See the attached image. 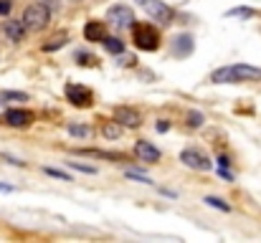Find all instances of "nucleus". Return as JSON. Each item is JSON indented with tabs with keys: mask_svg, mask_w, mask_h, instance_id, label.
Wrapping results in <instances>:
<instances>
[{
	"mask_svg": "<svg viewBox=\"0 0 261 243\" xmlns=\"http://www.w3.org/2000/svg\"><path fill=\"white\" fill-rule=\"evenodd\" d=\"M101 134H104L107 140H117V137L122 134V124H119L117 119H112V122H104V124H101Z\"/></svg>",
	"mask_w": 261,
	"mask_h": 243,
	"instance_id": "4468645a",
	"label": "nucleus"
},
{
	"mask_svg": "<svg viewBox=\"0 0 261 243\" xmlns=\"http://www.w3.org/2000/svg\"><path fill=\"white\" fill-rule=\"evenodd\" d=\"M104 46H107L109 53H122L124 51V43L119 38H104Z\"/></svg>",
	"mask_w": 261,
	"mask_h": 243,
	"instance_id": "a211bd4d",
	"label": "nucleus"
},
{
	"mask_svg": "<svg viewBox=\"0 0 261 243\" xmlns=\"http://www.w3.org/2000/svg\"><path fill=\"white\" fill-rule=\"evenodd\" d=\"M0 31H3V36H5L10 43H20L28 28H25V23H23V20H5Z\"/></svg>",
	"mask_w": 261,
	"mask_h": 243,
	"instance_id": "1a4fd4ad",
	"label": "nucleus"
},
{
	"mask_svg": "<svg viewBox=\"0 0 261 243\" xmlns=\"http://www.w3.org/2000/svg\"><path fill=\"white\" fill-rule=\"evenodd\" d=\"M71 167H74V170H79V172H89V175H94V172H96V167H91V165H82V162H71Z\"/></svg>",
	"mask_w": 261,
	"mask_h": 243,
	"instance_id": "b1692460",
	"label": "nucleus"
},
{
	"mask_svg": "<svg viewBox=\"0 0 261 243\" xmlns=\"http://www.w3.org/2000/svg\"><path fill=\"white\" fill-rule=\"evenodd\" d=\"M3 122H5L8 127H28V124L33 122V114L25 112V109H8L5 117H3Z\"/></svg>",
	"mask_w": 261,
	"mask_h": 243,
	"instance_id": "9d476101",
	"label": "nucleus"
},
{
	"mask_svg": "<svg viewBox=\"0 0 261 243\" xmlns=\"http://www.w3.org/2000/svg\"><path fill=\"white\" fill-rule=\"evenodd\" d=\"M114 119L122 127H127V129H137L142 124V114L137 109H132V106H117L114 109Z\"/></svg>",
	"mask_w": 261,
	"mask_h": 243,
	"instance_id": "0eeeda50",
	"label": "nucleus"
},
{
	"mask_svg": "<svg viewBox=\"0 0 261 243\" xmlns=\"http://www.w3.org/2000/svg\"><path fill=\"white\" fill-rule=\"evenodd\" d=\"M84 38L91 41V43H104V38H107V25H104L101 20H89L87 25H84Z\"/></svg>",
	"mask_w": 261,
	"mask_h": 243,
	"instance_id": "f8f14e48",
	"label": "nucleus"
},
{
	"mask_svg": "<svg viewBox=\"0 0 261 243\" xmlns=\"http://www.w3.org/2000/svg\"><path fill=\"white\" fill-rule=\"evenodd\" d=\"M175 41H177V43H175V51H177L180 56H185V53L193 51V38H190V36H177Z\"/></svg>",
	"mask_w": 261,
	"mask_h": 243,
	"instance_id": "dca6fc26",
	"label": "nucleus"
},
{
	"mask_svg": "<svg viewBox=\"0 0 261 243\" xmlns=\"http://www.w3.org/2000/svg\"><path fill=\"white\" fill-rule=\"evenodd\" d=\"M188 124L195 129V127H200L203 124V114L200 112H188Z\"/></svg>",
	"mask_w": 261,
	"mask_h": 243,
	"instance_id": "412c9836",
	"label": "nucleus"
},
{
	"mask_svg": "<svg viewBox=\"0 0 261 243\" xmlns=\"http://www.w3.org/2000/svg\"><path fill=\"white\" fill-rule=\"evenodd\" d=\"M132 41L140 51H158L160 48V33L150 23H135L132 25Z\"/></svg>",
	"mask_w": 261,
	"mask_h": 243,
	"instance_id": "f03ea898",
	"label": "nucleus"
},
{
	"mask_svg": "<svg viewBox=\"0 0 261 243\" xmlns=\"http://www.w3.org/2000/svg\"><path fill=\"white\" fill-rule=\"evenodd\" d=\"M127 177H129V180H140V182H152L147 175H142V172H137V170H127Z\"/></svg>",
	"mask_w": 261,
	"mask_h": 243,
	"instance_id": "4be33fe9",
	"label": "nucleus"
},
{
	"mask_svg": "<svg viewBox=\"0 0 261 243\" xmlns=\"http://www.w3.org/2000/svg\"><path fill=\"white\" fill-rule=\"evenodd\" d=\"M231 15H254V10H246V8H239V10H231Z\"/></svg>",
	"mask_w": 261,
	"mask_h": 243,
	"instance_id": "a878e982",
	"label": "nucleus"
},
{
	"mask_svg": "<svg viewBox=\"0 0 261 243\" xmlns=\"http://www.w3.org/2000/svg\"><path fill=\"white\" fill-rule=\"evenodd\" d=\"M43 170H46V175H51V177H59V180H66V182H69V175H66V172L54 170V167H43Z\"/></svg>",
	"mask_w": 261,
	"mask_h": 243,
	"instance_id": "5701e85b",
	"label": "nucleus"
},
{
	"mask_svg": "<svg viewBox=\"0 0 261 243\" xmlns=\"http://www.w3.org/2000/svg\"><path fill=\"white\" fill-rule=\"evenodd\" d=\"M66 41H69V33H56L48 43H43V51H56V48H61Z\"/></svg>",
	"mask_w": 261,
	"mask_h": 243,
	"instance_id": "f3484780",
	"label": "nucleus"
},
{
	"mask_svg": "<svg viewBox=\"0 0 261 243\" xmlns=\"http://www.w3.org/2000/svg\"><path fill=\"white\" fill-rule=\"evenodd\" d=\"M180 160H182V165H188L190 170H200V172L211 170V162H208V157H205L200 150H193V147L182 150V152H180Z\"/></svg>",
	"mask_w": 261,
	"mask_h": 243,
	"instance_id": "6e6552de",
	"label": "nucleus"
},
{
	"mask_svg": "<svg viewBox=\"0 0 261 243\" xmlns=\"http://www.w3.org/2000/svg\"><path fill=\"white\" fill-rule=\"evenodd\" d=\"M46 3H54V0H46Z\"/></svg>",
	"mask_w": 261,
	"mask_h": 243,
	"instance_id": "c85d7f7f",
	"label": "nucleus"
},
{
	"mask_svg": "<svg viewBox=\"0 0 261 243\" xmlns=\"http://www.w3.org/2000/svg\"><path fill=\"white\" fill-rule=\"evenodd\" d=\"M69 134H71V137H79V140H89V137L94 134V129H91L89 124H76V122H74V124H69Z\"/></svg>",
	"mask_w": 261,
	"mask_h": 243,
	"instance_id": "2eb2a0df",
	"label": "nucleus"
},
{
	"mask_svg": "<svg viewBox=\"0 0 261 243\" xmlns=\"http://www.w3.org/2000/svg\"><path fill=\"white\" fill-rule=\"evenodd\" d=\"M10 8H13V3H10V0H0V15H8V13H10Z\"/></svg>",
	"mask_w": 261,
	"mask_h": 243,
	"instance_id": "393cba45",
	"label": "nucleus"
},
{
	"mask_svg": "<svg viewBox=\"0 0 261 243\" xmlns=\"http://www.w3.org/2000/svg\"><path fill=\"white\" fill-rule=\"evenodd\" d=\"M168 129H170V122L160 119V122H158V132H168Z\"/></svg>",
	"mask_w": 261,
	"mask_h": 243,
	"instance_id": "bb28decb",
	"label": "nucleus"
},
{
	"mask_svg": "<svg viewBox=\"0 0 261 243\" xmlns=\"http://www.w3.org/2000/svg\"><path fill=\"white\" fill-rule=\"evenodd\" d=\"M82 155H89V157H99V160H114V162H127V155L122 152H101V150H79Z\"/></svg>",
	"mask_w": 261,
	"mask_h": 243,
	"instance_id": "ddd939ff",
	"label": "nucleus"
},
{
	"mask_svg": "<svg viewBox=\"0 0 261 243\" xmlns=\"http://www.w3.org/2000/svg\"><path fill=\"white\" fill-rule=\"evenodd\" d=\"M213 84H239V81H261L259 66H249V64H233V66H223L216 69L211 74Z\"/></svg>",
	"mask_w": 261,
	"mask_h": 243,
	"instance_id": "f257e3e1",
	"label": "nucleus"
},
{
	"mask_svg": "<svg viewBox=\"0 0 261 243\" xmlns=\"http://www.w3.org/2000/svg\"><path fill=\"white\" fill-rule=\"evenodd\" d=\"M205 203H208L211 208H216V210H223V213H228V210H231V205H228V203H223L221 198H213V195H208V198H205Z\"/></svg>",
	"mask_w": 261,
	"mask_h": 243,
	"instance_id": "6ab92c4d",
	"label": "nucleus"
},
{
	"mask_svg": "<svg viewBox=\"0 0 261 243\" xmlns=\"http://www.w3.org/2000/svg\"><path fill=\"white\" fill-rule=\"evenodd\" d=\"M140 5L145 8V13L152 18V20H160V23H170L173 20V8H168L163 0H140Z\"/></svg>",
	"mask_w": 261,
	"mask_h": 243,
	"instance_id": "39448f33",
	"label": "nucleus"
},
{
	"mask_svg": "<svg viewBox=\"0 0 261 243\" xmlns=\"http://www.w3.org/2000/svg\"><path fill=\"white\" fill-rule=\"evenodd\" d=\"M0 99H10V101H28V96H25V94H20V91H3V94H0Z\"/></svg>",
	"mask_w": 261,
	"mask_h": 243,
	"instance_id": "aec40b11",
	"label": "nucleus"
},
{
	"mask_svg": "<svg viewBox=\"0 0 261 243\" xmlns=\"http://www.w3.org/2000/svg\"><path fill=\"white\" fill-rule=\"evenodd\" d=\"M20 20L25 23L28 31L38 33V31H43V28L48 25V20H51V8H48L46 3H33V5L25 8V13H23Z\"/></svg>",
	"mask_w": 261,
	"mask_h": 243,
	"instance_id": "7ed1b4c3",
	"label": "nucleus"
},
{
	"mask_svg": "<svg viewBox=\"0 0 261 243\" xmlns=\"http://www.w3.org/2000/svg\"><path fill=\"white\" fill-rule=\"evenodd\" d=\"M13 190V185H5V182H0V193H10Z\"/></svg>",
	"mask_w": 261,
	"mask_h": 243,
	"instance_id": "cd10ccee",
	"label": "nucleus"
},
{
	"mask_svg": "<svg viewBox=\"0 0 261 243\" xmlns=\"http://www.w3.org/2000/svg\"><path fill=\"white\" fill-rule=\"evenodd\" d=\"M107 23L114 28H132L135 25V13L129 5H114L107 10Z\"/></svg>",
	"mask_w": 261,
	"mask_h": 243,
	"instance_id": "20e7f679",
	"label": "nucleus"
},
{
	"mask_svg": "<svg viewBox=\"0 0 261 243\" xmlns=\"http://www.w3.org/2000/svg\"><path fill=\"white\" fill-rule=\"evenodd\" d=\"M135 157H140L142 162H158L160 160V150L152 142L140 140V142H135Z\"/></svg>",
	"mask_w": 261,
	"mask_h": 243,
	"instance_id": "9b49d317",
	"label": "nucleus"
},
{
	"mask_svg": "<svg viewBox=\"0 0 261 243\" xmlns=\"http://www.w3.org/2000/svg\"><path fill=\"white\" fill-rule=\"evenodd\" d=\"M64 94H66V99L74 104V106H79V109H87L91 106L94 101V96H91V91H89L87 86H79V84H66V89H64Z\"/></svg>",
	"mask_w": 261,
	"mask_h": 243,
	"instance_id": "423d86ee",
	"label": "nucleus"
}]
</instances>
